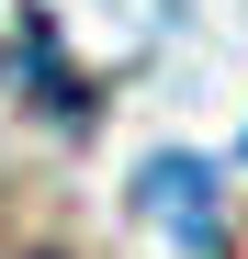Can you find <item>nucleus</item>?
Listing matches in <instances>:
<instances>
[{
    "label": "nucleus",
    "instance_id": "2",
    "mask_svg": "<svg viewBox=\"0 0 248 259\" xmlns=\"http://www.w3.org/2000/svg\"><path fill=\"white\" fill-rule=\"evenodd\" d=\"M12 91H23L34 113H57V124H102V79H79V68L57 57V23H46V12L12 23Z\"/></svg>",
    "mask_w": 248,
    "mask_h": 259
},
{
    "label": "nucleus",
    "instance_id": "1",
    "mask_svg": "<svg viewBox=\"0 0 248 259\" xmlns=\"http://www.w3.org/2000/svg\"><path fill=\"white\" fill-rule=\"evenodd\" d=\"M136 214H147V226L158 237H181L192 259H226V203H215V158H147L136 169Z\"/></svg>",
    "mask_w": 248,
    "mask_h": 259
},
{
    "label": "nucleus",
    "instance_id": "3",
    "mask_svg": "<svg viewBox=\"0 0 248 259\" xmlns=\"http://www.w3.org/2000/svg\"><path fill=\"white\" fill-rule=\"evenodd\" d=\"M0 259H57V248H34V237H0Z\"/></svg>",
    "mask_w": 248,
    "mask_h": 259
}]
</instances>
